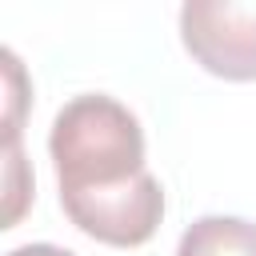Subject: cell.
<instances>
[{
  "mask_svg": "<svg viewBox=\"0 0 256 256\" xmlns=\"http://www.w3.org/2000/svg\"><path fill=\"white\" fill-rule=\"evenodd\" d=\"M48 156L60 196L124 188L148 172L144 128L136 112L108 92H80L52 116Z\"/></svg>",
  "mask_w": 256,
  "mask_h": 256,
  "instance_id": "1",
  "label": "cell"
},
{
  "mask_svg": "<svg viewBox=\"0 0 256 256\" xmlns=\"http://www.w3.org/2000/svg\"><path fill=\"white\" fill-rule=\"evenodd\" d=\"M180 44L212 76L252 84L256 80V4L188 0L180 8Z\"/></svg>",
  "mask_w": 256,
  "mask_h": 256,
  "instance_id": "2",
  "label": "cell"
},
{
  "mask_svg": "<svg viewBox=\"0 0 256 256\" xmlns=\"http://www.w3.org/2000/svg\"><path fill=\"white\" fill-rule=\"evenodd\" d=\"M64 216L92 240L108 248H140L156 236L164 220V188L152 172L124 188L88 192V196H60Z\"/></svg>",
  "mask_w": 256,
  "mask_h": 256,
  "instance_id": "3",
  "label": "cell"
},
{
  "mask_svg": "<svg viewBox=\"0 0 256 256\" xmlns=\"http://www.w3.org/2000/svg\"><path fill=\"white\" fill-rule=\"evenodd\" d=\"M176 256H256V224L244 216H200L180 232Z\"/></svg>",
  "mask_w": 256,
  "mask_h": 256,
  "instance_id": "4",
  "label": "cell"
},
{
  "mask_svg": "<svg viewBox=\"0 0 256 256\" xmlns=\"http://www.w3.org/2000/svg\"><path fill=\"white\" fill-rule=\"evenodd\" d=\"M4 192H8V204H4V224L0 228H16L24 204H28V192H32V176L24 172V152H20V140H8V172H4Z\"/></svg>",
  "mask_w": 256,
  "mask_h": 256,
  "instance_id": "5",
  "label": "cell"
},
{
  "mask_svg": "<svg viewBox=\"0 0 256 256\" xmlns=\"http://www.w3.org/2000/svg\"><path fill=\"white\" fill-rule=\"evenodd\" d=\"M0 60H4V84H8V120H4V128H8V140H20V108L28 104V84H24V68H20L12 48H4Z\"/></svg>",
  "mask_w": 256,
  "mask_h": 256,
  "instance_id": "6",
  "label": "cell"
},
{
  "mask_svg": "<svg viewBox=\"0 0 256 256\" xmlns=\"http://www.w3.org/2000/svg\"><path fill=\"white\" fill-rule=\"evenodd\" d=\"M8 256H76V252L60 248V244H20V248H12Z\"/></svg>",
  "mask_w": 256,
  "mask_h": 256,
  "instance_id": "7",
  "label": "cell"
}]
</instances>
